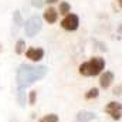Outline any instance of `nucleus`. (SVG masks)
I'll return each instance as SVG.
<instances>
[{"label":"nucleus","mask_w":122,"mask_h":122,"mask_svg":"<svg viewBox=\"0 0 122 122\" xmlns=\"http://www.w3.org/2000/svg\"><path fill=\"white\" fill-rule=\"evenodd\" d=\"M48 74V67L47 65H38V64H27L23 62L19 65L17 72H16V81H17V87L21 88H27L33 85L37 81H41L43 78H46V75Z\"/></svg>","instance_id":"nucleus-1"},{"label":"nucleus","mask_w":122,"mask_h":122,"mask_svg":"<svg viewBox=\"0 0 122 122\" xmlns=\"http://www.w3.org/2000/svg\"><path fill=\"white\" fill-rule=\"evenodd\" d=\"M105 68V60L102 57H92L90 61L82 62L78 67V71L84 77H97Z\"/></svg>","instance_id":"nucleus-2"},{"label":"nucleus","mask_w":122,"mask_h":122,"mask_svg":"<svg viewBox=\"0 0 122 122\" xmlns=\"http://www.w3.org/2000/svg\"><path fill=\"white\" fill-rule=\"evenodd\" d=\"M24 26V31H26V36L33 38L37 33H40L43 29V19L40 16H31L29 20H26V23L23 24Z\"/></svg>","instance_id":"nucleus-3"},{"label":"nucleus","mask_w":122,"mask_h":122,"mask_svg":"<svg viewBox=\"0 0 122 122\" xmlns=\"http://www.w3.org/2000/svg\"><path fill=\"white\" fill-rule=\"evenodd\" d=\"M61 27L67 31H75L80 27V17L74 13H68L61 20Z\"/></svg>","instance_id":"nucleus-4"},{"label":"nucleus","mask_w":122,"mask_h":122,"mask_svg":"<svg viewBox=\"0 0 122 122\" xmlns=\"http://www.w3.org/2000/svg\"><path fill=\"white\" fill-rule=\"evenodd\" d=\"M105 112L114 119V121H121L122 118V105L121 102L117 101H111L105 105Z\"/></svg>","instance_id":"nucleus-5"},{"label":"nucleus","mask_w":122,"mask_h":122,"mask_svg":"<svg viewBox=\"0 0 122 122\" xmlns=\"http://www.w3.org/2000/svg\"><path fill=\"white\" fill-rule=\"evenodd\" d=\"M26 57L29 58L30 61L33 62H38V61H41L44 58V50L43 48H40V47H30V48H27L26 51Z\"/></svg>","instance_id":"nucleus-6"},{"label":"nucleus","mask_w":122,"mask_h":122,"mask_svg":"<svg viewBox=\"0 0 122 122\" xmlns=\"http://www.w3.org/2000/svg\"><path fill=\"white\" fill-rule=\"evenodd\" d=\"M114 80H115L114 72H112V71H105V72H102L101 77H99V87L104 88V90H107V88L111 87V84L114 82Z\"/></svg>","instance_id":"nucleus-7"},{"label":"nucleus","mask_w":122,"mask_h":122,"mask_svg":"<svg viewBox=\"0 0 122 122\" xmlns=\"http://www.w3.org/2000/svg\"><path fill=\"white\" fill-rule=\"evenodd\" d=\"M43 19H44L48 24H54V23L58 20V11H57L54 7H50V9H47V10L43 13Z\"/></svg>","instance_id":"nucleus-8"},{"label":"nucleus","mask_w":122,"mask_h":122,"mask_svg":"<svg viewBox=\"0 0 122 122\" xmlns=\"http://www.w3.org/2000/svg\"><path fill=\"white\" fill-rule=\"evenodd\" d=\"M94 119H97V114L95 112H92V111H85V109H82V111H80L78 114H77V121L78 122H91Z\"/></svg>","instance_id":"nucleus-9"},{"label":"nucleus","mask_w":122,"mask_h":122,"mask_svg":"<svg viewBox=\"0 0 122 122\" xmlns=\"http://www.w3.org/2000/svg\"><path fill=\"white\" fill-rule=\"evenodd\" d=\"M16 98H17L19 107H20V108H26V102H27V92H26V88L19 87V88H17V94H16Z\"/></svg>","instance_id":"nucleus-10"},{"label":"nucleus","mask_w":122,"mask_h":122,"mask_svg":"<svg viewBox=\"0 0 122 122\" xmlns=\"http://www.w3.org/2000/svg\"><path fill=\"white\" fill-rule=\"evenodd\" d=\"M23 24H24L23 17H21L20 11H19V10H16V11L13 13V34H14V33H17V30H19Z\"/></svg>","instance_id":"nucleus-11"},{"label":"nucleus","mask_w":122,"mask_h":122,"mask_svg":"<svg viewBox=\"0 0 122 122\" xmlns=\"http://www.w3.org/2000/svg\"><path fill=\"white\" fill-rule=\"evenodd\" d=\"M26 41L24 40H17V43H16V46H14V51H16V54L17 56H20V54H23L24 51H26Z\"/></svg>","instance_id":"nucleus-12"},{"label":"nucleus","mask_w":122,"mask_h":122,"mask_svg":"<svg viewBox=\"0 0 122 122\" xmlns=\"http://www.w3.org/2000/svg\"><path fill=\"white\" fill-rule=\"evenodd\" d=\"M70 10H71L70 3H68V1H61V3H60V9H58L60 14H62V16H67V14L70 13Z\"/></svg>","instance_id":"nucleus-13"},{"label":"nucleus","mask_w":122,"mask_h":122,"mask_svg":"<svg viewBox=\"0 0 122 122\" xmlns=\"http://www.w3.org/2000/svg\"><path fill=\"white\" fill-rule=\"evenodd\" d=\"M58 115L57 114H48V115H46V117H43L38 122H58Z\"/></svg>","instance_id":"nucleus-14"},{"label":"nucleus","mask_w":122,"mask_h":122,"mask_svg":"<svg viewBox=\"0 0 122 122\" xmlns=\"http://www.w3.org/2000/svg\"><path fill=\"white\" fill-rule=\"evenodd\" d=\"M98 95H99V90L97 88V87H94V88H91L90 91L85 94V99H94V98H98Z\"/></svg>","instance_id":"nucleus-15"},{"label":"nucleus","mask_w":122,"mask_h":122,"mask_svg":"<svg viewBox=\"0 0 122 122\" xmlns=\"http://www.w3.org/2000/svg\"><path fill=\"white\" fill-rule=\"evenodd\" d=\"M36 99H37V91H30L29 95H27V102L29 105H36Z\"/></svg>","instance_id":"nucleus-16"},{"label":"nucleus","mask_w":122,"mask_h":122,"mask_svg":"<svg viewBox=\"0 0 122 122\" xmlns=\"http://www.w3.org/2000/svg\"><path fill=\"white\" fill-rule=\"evenodd\" d=\"M31 6L36 9H41L44 6V0H31Z\"/></svg>","instance_id":"nucleus-17"},{"label":"nucleus","mask_w":122,"mask_h":122,"mask_svg":"<svg viewBox=\"0 0 122 122\" xmlns=\"http://www.w3.org/2000/svg\"><path fill=\"white\" fill-rule=\"evenodd\" d=\"M121 91H122V85L119 84V85H117V87L114 88V91H112V94H114V95H117V97H121V94H122Z\"/></svg>","instance_id":"nucleus-18"},{"label":"nucleus","mask_w":122,"mask_h":122,"mask_svg":"<svg viewBox=\"0 0 122 122\" xmlns=\"http://www.w3.org/2000/svg\"><path fill=\"white\" fill-rule=\"evenodd\" d=\"M57 1H60V0H44V3H47V4H54Z\"/></svg>","instance_id":"nucleus-19"},{"label":"nucleus","mask_w":122,"mask_h":122,"mask_svg":"<svg viewBox=\"0 0 122 122\" xmlns=\"http://www.w3.org/2000/svg\"><path fill=\"white\" fill-rule=\"evenodd\" d=\"M117 1H118V4H119V6H122V0H117Z\"/></svg>","instance_id":"nucleus-20"},{"label":"nucleus","mask_w":122,"mask_h":122,"mask_svg":"<svg viewBox=\"0 0 122 122\" xmlns=\"http://www.w3.org/2000/svg\"><path fill=\"white\" fill-rule=\"evenodd\" d=\"M77 122H78V121H77Z\"/></svg>","instance_id":"nucleus-21"}]
</instances>
